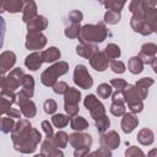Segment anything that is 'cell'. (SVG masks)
Listing matches in <instances>:
<instances>
[{
	"label": "cell",
	"instance_id": "cell-44",
	"mask_svg": "<svg viewBox=\"0 0 157 157\" xmlns=\"http://www.w3.org/2000/svg\"><path fill=\"white\" fill-rule=\"evenodd\" d=\"M43 108H44V112L47 114H54L55 110L58 109V104L54 99H47L43 104Z\"/></svg>",
	"mask_w": 157,
	"mask_h": 157
},
{
	"label": "cell",
	"instance_id": "cell-16",
	"mask_svg": "<svg viewBox=\"0 0 157 157\" xmlns=\"http://www.w3.org/2000/svg\"><path fill=\"white\" fill-rule=\"evenodd\" d=\"M16 63V54L11 50H6L0 54V74L5 75Z\"/></svg>",
	"mask_w": 157,
	"mask_h": 157
},
{
	"label": "cell",
	"instance_id": "cell-38",
	"mask_svg": "<svg viewBox=\"0 0 157 157\" xmlns=\"http://www.w3.org/2000/svg\"><path fill=\"white\" fill-rule=\"evenodd\" d=\"M94 123H96V128H97V131L98 132H104V131H107L108 130V128H109V125H110V120H109V118L104 114V115H102V117H99V118H97L96 120H94Z\"/></svg>",
	"mask_w": 157,
	"mask_h": 157
},
{
	"label": "cell",
	"instance_id": "cell-31",
	"mask_svg": "<svg viewBox=\"0 0 157 157\" xmlns=\"http://www.w3.org/2000/svg\"><path fill=\"white\" fill-rule=\"evenodd\" d=\"M128 69L131 74L137 75L144 71V63L139 56H132L128 61Z\"/></svg>",
	"mask_w": 157,
	"mask_h": 157
},
{
	"label": "cell",
	"instance_id": "cell-37",
	"mask_svg": "<svg viewBox=\"0 0 157 157\" xmlns=\"http://www.w3.org/2000/svg\"><path fill=\"white\" fill-rule=\"evenodd\" d=\"M69 115H65V114H54L53 118H52V123L55 128L58 129H61V128H65L67 124H69Z\"/></svg>",
	"mask_w": 157,
	"mask_h": 157
},
{
	"label": "cell",
	"instance_id": "cell-56",
	"mask_svg": "<svg viewBox=\"0 0 157 157\" xmlns=\"http://www.w3.org/2000/svg\"><path fill=\"white\" fill-rule=\"evenodd\" d=\"M144 5H145V9H152V7H156V5H157V0H144Z\"/></svg>",
	"mask_w": 157,
	"mask_h": 157
},
{
	"label": "cell",
	"instance_id": "cell-13",
	"mask_svg": "<svg viewBox=\"0 0 157 157\" xmlns=\"http://www.w3.org/2000/svg\"><path fill=\"white\" fill-rule=\"evenodd\" d=\"M110 96H112V104H110V108H109L110 113L115 117H121L125 113V102L123 99L121 92L115 91Z\"/></svg>",
	"mask_w": 157,
	"mask_h": 157
},
{
	"label": "cell",
	"instance_id": "cell-23",
	"mask_svg": "<svg viewBox=\"0 0 157 157\" xmlns=\"http://www.w3.org/2000/svg\"><path fill=\"white\" fill-rule=\"evenodd\" d=\"M98 48L96 44H92V43H80L77 47H76V53L77 55L85 58V59H90L92 56V54L94 52H97Z\"/></svg>",
	"mask_w": 157,
	"mask_h": 157
},
{
	"label": "cell",
	"instance_id": "cell-30",
	"mask_svg": "<svg viewBox=\"0 0 157 157\" xmlns=\"http://www.w3.org/2000/svg\"><path fill=\"white\" fill-rule=\"evenodd\" d=\"M70 126L75 131H83L88 128V121L83 117H78L76 114L74 117H70Z\"/></svg>",
	"mask_w": 157,
	"mask_h": 157
},
{
	"label": "cell",
	"instance_id": "cell-1",
	"mask_svg": "<svg viewBox=\"0 0 157 157\" xmlns=\"http://www.w3.org/2000/svg\"><path fill=\"white\" fill-rule=\"evenodd\" d=\"M108 34V29L103 22H98L96 25H85L81 27L80 33L77 36L80 43H102Z\"/></svg>",
	"mask_w": 157,
	"mask_h": 157
},
{
	"label": "cell",
	"instance_id": "cell-49",
	"mask_svg": "<svg viewBox=\"0 0 157 157\" xmlns=\"http://www.w3.org/2000/svg\"><path fill=\"white\" fill-rule=\"evenodd\" d=\"M42 129H43V131L45 132V136H47L48 139H52V137H53L54 131H53L52 124H50L48 120H43V121H42Z\"/></svg>",
	"mask_w": 157,
	"mask_h": 157
},
{
	"label": "cell",
	"instance_id": "cell-34",
	"mask_svg": "<svg viewBox=\"0 0 157 157\" xmlns=\"http://www.w3.org/2000/svg\"><path fill=\"white\" fill-rule=\"evenodd\" d=\"M128 0H102L104 7L107 10H113V11H118L120 12L125 5Z\"/></svg>",
	"mask_w": 157,
	"mask_h": 157
},
{
	"label": "cell",
	"instance_id": "cell-6",
	"mask_svg": "<svg viewBox=\"0 0 157 157\" xmlns=\"http://www.w3.org/2000/svg\"><path fill=\"white\" fill-rule=\"evenodd\" d=\"M83 105H85V108H87V110L90 112V115H91V118H93V120H96L97 118L105 114L104 105L99 102V99L94 94H87L83 99Z\"/></svg>",
	"mask_w": 157,
	"mask_h": 157
},
{
	"label": "cell",
	"instance_id": "cell-19",
	"mask_svg": "<svg viewBox=\"0 0 157 157\" xmlns=\"http://www.w3.org/2000/svg\"><path fill=\"white\" fill-rule=\"evenodd\" d=\"M130 26H131V28H132L135 32L140 33L141 36H150V34L153 33L152 29H151V28L147 26V23L145 22V20H144V18H140V17L132 16L131 20H130Z\"/></svg>",
	"mask_w": 157,
	"mask_h": 157
},
{
	"label": "cell",
	"instance_id": "cell-36",
	"mask_svg": "<svg viewBox=\"0 0 157 157\" xmlns=\"http://www.w3.org/2000/svg\"><path fill=\"white\" fill-rule=\"evenodd\" d=\"M104 53H105V55H107V58H108L109 60H113V59H118V58L120 56L121 50H120V48H119L117 44L109 43V44L105 47Z\"/></svg>",
	"mask_w": 157,
	"mask_h": 157
},
{
	"label": "cell",
	"instance_id": "cell-33",
	"mask_svg": "<svg viewBox=\"0 0 157 157\" xmlns=\"http://www.w3.org/2000/svg\"><path fill=\"white\" fill-rule=\"evenodd\" d=\"M15 126V121H13V118L11 117H0V131L4 132V134H9L12 131Z\"/></svg>",
	"mask_w": 157,
	"mask_h": 157
},
{
	"label": "cell",
	"instance_id": "cell-45",
	"mask_svg": "<svg viewBox=\"0 0 157 157\" xmlns=\"http://www.w3.org/2000/svg\"><path fill=\"white\" fill-rule=\"evenodd\" d=\"M53 91L56 93V94H64L65 93V91L69 88V86H67V83L66 82H64V81H56L53 86Z\"/></svg>",
	"mask_w": 157,
	"mask_h": 157
},
{
	"label": "cell",
	"instance_id": "cell-47",
	"mask_svg": "<svg viewBox=\"0 0 157 157\" xmlns=\"http://www.w3.org/2000/svg\"><path fill=\"white\" fill-rule=\"evenodd\" d=\"M11 105H12L11 102H9L7 99L0 97V117H2V114H6L10 110Z\"/></svg>",
	"mask_w": 157,
	"mask_h": 157
},
{
	"label": "cell",
	"instance_id": "cell-41",
	"mask_svg": "<svg viewBox=\"0 0 157 157\" xmlns=\"http://www.w3.org/2000/svg\"><path fill=\"white\" fill-rule=\"evenodd\" d=\"M113 93V90H112V86L108 85V83H101L98 85L97 87V94L99 98H108L110 97V94Z\"/></svg>",
	"mask_w": 157,
	"mask_h": 157
},
{
	"label": "cell",
	"instance_id": "cell-55",
	"mask_svg": "<svg viewBox=\"0 0 157 157\" xmlns=\"http://www.w3.org/2000/svg\"><path fill=\"white\" fill-rule=\"evenodd\" d=\"M88 153H90V150H87V148H80V150H75L74 156L75 157H83V156H86Z\"/></svg>",
	"mask_w": 157,
	"mask_h": 157
},
{
	"label": "cell",
	"instance_id": "cell-53",
	"mask_svg": "<svg viewBox=\"0 0 157 157\" xmlns=\"http://www.w3.org/2000/svg\"><path fill=\"white\" fill-rule=\"evenodd\" d=\"M7 90H10V87H9V83H7L6 76H5V75H2V74H0V94H1V93H4V92H5V91H7Z\"/></svg>",
	"mask_w": 157,
	"mask_h": 157
},
{
	"label": "cell",
	"instance_id": "cell-57",
	"mask_svg": "<svg viewBox=\"0 0 157 157\" xmlns=\"http://www.w3.org/2000/svg\"><path fill=\"white\" fill-rule=\"evenodd\" d=\"M5 2H6V0H0V13H2L5 11Z\"/></svg>",
	"mask_w": 157,
	"mask_h": 157
},
{
	"label": "cell",
	"instance_id": "cell-39",
	"mask_svg": "<svg viewBox=\"0 0 157 157\" xmlns=\"http://www.w3.org/2000/svg\"><path fill=\"white\" fill-rule=\"evenodd\" d=\"M121 18L120 12L118 11H113V10H108L104 13V22L108 25H117Z\"/></svg>",
	"mask_w": 157,
	"mask_h": 157
},
{
	"label": "cell",
	"instance_id": "cell-52",
	"mask_svg": "<svg viewBox=\"0 0 157 157\" xmlns=\"http://www.w3.org/2000/svg\"><path fill=\"white\" fill-rule=\"evenodd\" d=\"M5 29H6V23H5V20H4V18L0 16V49L2 48V44H4Z\"/></svg>",
	"mask_w": 157,
	"mask_h": 157
},
{
	"label": "cell",
	"instance_id": "cell-9",
	"mask_svg": "<svg viewBox=\"0 0 157 157\" xmlns=\"http://www.w3.org/2000/svg\"><path fill=\"white\" fill-rule=\"evenodd\" d=\"M69 142H70L71 147H74V150H80V148L90 150V147L92 146V137L88 134L76 131V132H72L71 135H69Z\"/></svg>",
	"mask_w": 157,
	"mask_h": 157
},
{
	"label": "cell",
	"instance_id": "cell-40",
	"mask_svg": "<svg viewBox=\"0 0 157 157\" xmlns=\"http://www.w3.org/2000/svg\"><path fill=\"white\" fill-rule=\"evenodd\" d=\"M80 29H81V26L80 23H71L70 26H67L64 31L65 36L70 39H74V38H77L78 33H80Z\"/></svg>",
	"mask_w": 157,
	"mask_h": 157
},
{
	"label": "cell",
	"instance_id": "cell-50",
	"mask_svg": "<svg viewBox=\"0 0 157 157\" xmlns=\"http://www.w3.org/2000/svg\"><path fill=\"white\" fill-rule=\"evenodd\" d=\"M64 109L69 117H74L78 113V104H64Z\"/></svg>",
	"mask_w": 157,
	"mask_h": 157
},
{
	"label": "cell",
	"instance_id": "cell-51",
	"mask_svg": "<svg viewBox=\"0 0 157 157\" xmlns=\"http://www.w3.org/2000/svg\"><path fill=\"white\" fill-rule=\"evenodd\" d=\"M125 156L126 157H134V156H145V153L137 148L136 146H130L126 151H125Z\"/></svg>",
	"mask_w": 157,
	"mask_h": 157
},
{
	"label": "cell",
	"instance_id": "cell-58",
	"mask_svg": "<svg viewBox=\"0 0 157 157\" xmlns=\"http://www.w3.org/2000/svg\"><path fill=\"white\" fill-rule=\"evenodd\" d=\"M96 1H99V2H102V0H96Z\"/></svg>",
	"mask_w": 157,
	"mask_h": 157
},
{
	"label": "cell",
	"instance_id": "cell-4",
	"mask_svg": "<svg viewBox=\"0 0 157 157\" xmlns=\"http://www.w3.org/2000/svg\"><path fill=\"white\" fill-rule=\"evenodd\" d=\"M121 96L131 113L135 114V113L142 112L144 103H142V99L134 85H126L121 91Z\"/></svg>",
	"mask_w": 157,
	"mask_h": 157
},
{
	"label": "cell",
	"instance_id": "cell-24",
	"mask_svg": "<svg viewBox=\"0 0 157 157\" xmlns=\"http://www.w3.org/2000/svg\"><path fill=\"white\" fill-rule=\"evenodd\" d=\"M21 87H22V88H21L20 92L23 93L26 97L32 98V97H33V93H34V78H33V76H31V75H25Z\"/></svg>",
	"mask_w": 157,
	"mask_h": 157
},
{
	"label": "cell",
	"instance_id": "cell-42",
	"mask_svg": "<svg viewBox=\"0 0 157 157\" xmlns=\"http://www.w3.org/2000/svg\"><path fill=\"white\" fill-rule=\"evenodd\" d=\"M109 66H110L112 71L115 72V74H123L125 71V69H126L125 65H124V63L120 61V60H117V59L109 60Z\"/></svg>",
	"mask_w": 157,
	"mask_h": 157
},
{
	"label": "cell",
	"instance_id": "cell-14",
	"mask_svg": "<svg viewBox=\"0 0 157 157\" xmlns=\"http://www.w3.org/2000/svg\"><path fill=\"white\" fill-rule=\"evenodd\" d=\"M25 72L21 67H16L13 70H11L7 76H6V80H7V83H9V87L10 90L12 91H16L21 85H22V81H23V77H25Z\"/></svg>",
	"mask_w": 157,
	"mask_h": 157
},
{
	"label": "cell",
	"instance_id": "cell-46",
	"mask_svg": "<svg viewBox=\"0 0 157 157\" xmlns=\"http://www.w3.org/2000/svg\"><path fill=\"white\" fill-rule=\"evenodd\" d=\"M126 85H128L126 81L123 80V78H112V80H110V86H112L113 88H115V91H119V92H121L123 88H124Z\"/></svg>",
	"mask_w": 157,
	"mask_h": 157
},
{
	"label": "cell",
	"instance_id": "cell-18",
	"mask_svg": "<svg viewBox=\"0 0 157 157\" xmlns=\"http://www.w3.org/2000/svg\"><path fill=\"white\" fill-rule=\"evenodd\" d=\"M37 16V5L34 0H23L22 6V21L25 23L29 22L32 18Z\"/></svg>",
	"mask_w": 157,
	"mask_h": 157
},
{
	"label": "cell",
	"instance_id": "cell-43",
	"mask_svg": "<svg viewBox=\"0 0 157 157\" xmlns=\"http://www.w3.org/2000/svg\"><path fill=\"white\" fill-rule=\"evenodd\" d=\"M82 18H83V13L78 10H72L67 15V20L70 21V23H80Z\"/></svg>",
	"mask_w": 157,
	"mask_h": 157
},
{
	"label": "cell",
	"instance_id": "cell-29",
	"mask_svg": "<svg viewBox=\"0 0 157 157\" xmlns=\"http://www.w3.org/2000/svg\"><path fill=\"white\" fill-rule=\"evenodd\" d=\"M129 10L132 13V16L144 18L145 17V10H146L145 5H144V0H131V2L129 5Z\"/></svg>",
	"mask_w": 157,
	"mask_h": 157
},
{
	"label": "cell",
	"instance_id": "cell-5",
	"mask_svg": "<svg viewBox=\"0 0 157 157\" xmlns=\"http://www.w3.org/2000/svg\"><path fill=\"white\" fill-rule=\"evenodd\" d=\"M74 82L76 86H78L82 90H88L93 85V78L90 75L87 67L82 64L76 65L74 70Z\"/></svg>",
	"mask_w": 157,
	"mask_h": 157
},
{
	"label": "cell",
	"instance_id": "cell-35",
	"mask_svg": "<svg viewBox=\"0 0 157 157\" xmlns=\"http://www.w3.org/2000/svg\"><path fill=\"white\" fill-rule=\"evenodd\" d=\"M23 0H6L5 2V11H9L10 13H17L22 11Z\"/></svg>",
	"mask_w": 157,
	"mask_h": 157
},
{
	"label": "cell",
	"instance_id": "cell-11",
	"mask_svg": "<svg viewBox=\"0 0 157 157\" xmlns=\"http://www.w3.org/2000/svg\"><path fill=\"white\" fill-rule=\"evenodd\" d=\"M156 53H157V45L155 43H145L139 53V58L142 60L144 65H150L153 59H156Z\"/></svg>",
	"mask_w": 157,
	"mask_h": 157
},
{
	"label": "cell",
	"instance_id": "cell-26",
	"mask_svg": "<svg viewBox=\"0 0 157 157\" xmlns=\"http://www.w3.org/2000/svg\"><path fill=\"white\" fill-rule=\"evenodd\" d=\"M40 55H42L43 63H55L60 59L61 53L56 47H50V48L43 50L40 53Z\"/></svg>",
	"mask_w": 157,
	"mask_h": 157
},
{
	"label": "cell",
	"instance_id": "cell-27",
	"mask_svg": "<svg viewBox=\"0 0 157 157\" xmlns=\"http://www.w3.org/2000/svg\"><path fill=\"white\" fill-rule=\"evenodd\" d=\"M137 141L144 145V146H150L151 144H153L155 141V134L151 129H147V128H144L141 129L139 132H137Z\"/></svg>",
	"mask_w": 157,
	"mask_h": 157
},
{
	"label": "cell",
	"instance_id": "cell-54",
	"mask_svg": "<svg viewBox=\"0 0 157 157\" xmlns=\"http://www.w3.org/2000/svg\"><path fill=\"white\" fill-rule=\"evenodd\" d=\"M6 115H9L11 118H20L21 117V110H17L15 108H10V110L6 113Z\"/></svg>",
	"mask_w": 157,
	"mask_h": 157
},
{
	"label": "cell",
	"instance_id": "cell-32",
	"mask_svg": "<svg viewBox=\"0 0 157 157\" xmlns=\"http://www.w3.org/2000/svg\"><path fill=\"white\" fill-rule=\"evenodd\" d=\"M52 140L58 148H64V147H66V145L69 142V135L65 131H58L56 134L53 135Z\"/></svg>",
	"mask_w": 157,
	"mask_h": 157
},
{
	"label": "cell",
	"instance_id": "cell-22",
	"mask_svg": "<svg viewBox=\"0 0 157 157\" xmlns=\"http://www.w3.org/2000/svg\"><path fill=\"white\" fill-rule=\"evenodd\" d=\"M153 83H155V80H153L152 77H144V78H140V80L136 82L135 87H136V90H137V92H139V94H140V97H141L142 101L147 98L148 88H150Z\"/></svg>",
	"mask_w": 157,
	"mask_h": 157
},
{
	"label": "cell",
	"instance_id": "cell-28",
	"mask_svg": "<svg viewBox=\"0 0 157 157\" xmlns=\"http://www.w3.org/2000/svg\"><path fill=\"white\" fill-rule=\"evenodd\" d=\"M144 18H145V22L147 23V26L155 33L157 31V9L156 7L146 9L145 10V17Z\"/></svg>",
	"mask_w": 157,
	"mask_h": 157
},
{
	"label": "cell",
	"instance_id": "cell-10",
	"mask_svg": "<svg viewBox=\"0 0 157 157\" xmlns=\"http://www.w3.org/2000/svg\"><path fill=\"white\" fill-rule=\"evenodd\" d=\"M99 142H101V146H104V147H107L109 150H115L120 145V136L114 130L104 131L101 135Z\"/></svg>",
	"mask_w": 157,
	"mask_h": 157
},
{
	"label": "cell",
	"instance_id": "cell-21",
	"mask_svg": "<svg viewBox=\"0 0 157 157\" xmlns=\"http://www.w3.org/2000/svg\"><path fill=\"white\" fill-rule=\"evenodd\" d=\"M42 64H43V59H42L40 53H38V52L31 53V54L27 55L26 59H25V65H26V67L29 69V70H32V71H37V70L42 66Z\"/></svg>",
	"mask_w": 157,
	"mask_h": 157
},
{
	"label": "cell",
	"instance_id": "cell-17",
	"mask_svg": "<svg viewBox=\"0 0 157 157\" xmlns=\"http://www.w3.org/2000/svg\"><path fill=\"white\" fill-rule=\"evenodd\" d=\"M121 119V130L125 134H130L135 130V128L139 125V119L136 118V115L134 113H124Z\"/></svg>",
	"mask_w": 157,
	"mask_h": 157
},
{
	"label": "cell",
	"instance_id": "cell-8",
	"mask_svg": "<svg viewBox=\"0 0 157 157\" xmlns=\"http://www.w3.org/2000/svg\"><path fill=\"white\" fill-rule=\"evenodd\" d=\"M26 48L28 50H39L47 45V37L42 32H27Z\"/></svg>",
	"mask_w": 157,
	"mask_h": 157
},
{
	"label": "cell",
	"instance_id": "cell-20",
	"mask_svg": "<svg viewBox=\"0 0 157 157\" xmlns=\"http://www.w3.org/2000/svg\"><path fill=\"white\" fill-rule=\"evenodd\" d=\"M27 25V31L28 32H42L48 27V20L44 16L37 15L34 18H32Z\"/></svg>",
	"mask_w": 157,
	"mask_h": 157
},
{
	"label": "cell",
	"instance_id": "cell-48",
	"mask_svg": "<svg viewBox=\"0 0 157 157\" xmlns=\"http://www.w3.org/2000/svg\"><path fill=\"white\" fill-rule=\"evenodd\" d=\"M91 156H98V157H110L112 156V151L104 146H101L97 151L92 152Z\"/></svg>",
	"mask_w": 157,
	"mask_h": 157
},
{
	"label": "cell",
	"instance_id": "cell-25",
	"mask_svg": "<svg viewBox=\"0 0 157 157\" xmlns=\"http://www.w3.org/2000/svg\"><path fill=\"white\" fill-rule=\"evenodd\" d=\"M81 101V92L77 88L69 87L64 93V104H78Z\"/></svg>",
	"mask_w": 157,
	"mask_h": 157
},
{
	"label": "cell",
	"instance_id": "cell-3",
	"mask_svg": "<svg viewBox=\"0 0 157 157\" xmlns=\"http://www.w3.org/2000/svg\"><path fill=\"white\" fill-rule=\"evenodd\" d=\"M69 71V64L66 61H58L45 69L40 75V81L44 86L52 87L60 76L65 75Z\"/></svg>",
	"mask_w": 157,
	"mask_h": 157
},
{
	"label": "cell",
	"instance_id": "cell-15",
	"mask_svg": "<svg viewBox=\"0 0 157 157\" xmlns=\"http://www.w3.org/2000/svg\"><path fill=\"white\" fill-rule=\"evenodd\" d=\"M40 156H47V157H63L64 156V152L58 148L53 140L52 139H45L43 142H42V146H40Z\"/></svg>",
	"mask_w": 157,
	"mask_h": 157
},
{
	"label": "cell",
	"instance_id": "cell-7",
	"mask_svg": "<svg viewBox=\"0 0 157 157\" xmlns=\"http://www.w3.org/2000/svg\"><path fill=\"white\" fill-rule=\"evenodd\" d=\"M20 107V110H21V114H23L26 118H33L36 117V113H37V108H36V104L28 98L26 97L23 93L18 92L16 93V102Z\"/></svg>",
	"mask_w": 157,
	"mask_h": 157
},
{
	"label": "cell",
	"instance_id": "cell-12",
	"mask_svg": "<svg viewBox=\"0 0 157 157\" xmlns=\"http://www.w3.org/2000/svg\"><path fill=\"white\" fill-rule=\"evenodd\" d=\"M109 59L107 58L104 52H94L92 56L90 58V65L96 70V71H104L108 67Z\"/></svg>",
	"mask_w": 157,
	"mask_h": 157
},
{
	"label": "cell",
	"instance_id": "cell-2",
	"mask_svg": "<svg viewBox=\"0 0 157 157\" xmlns=\"http://www.w3.org/2000/svg\"><path fill=\"white\" fill-rule=\"evenodd\" d=\"M42 141V134L32 128L26 135H23L22 137L13 140V148L21 153H33L37 150L38 144Z\"/></svg>",
	"mask_w": 157,
	"mask_h": 157
}]
</instances>
